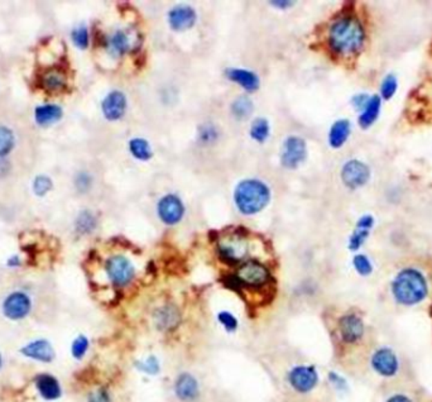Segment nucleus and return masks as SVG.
<instances>
[{
  "instance_id": "1",
  "label": "nucleus",
  "mask_w": 432,
  "mask_h": 402,
  "mask_svg": "<svg viewBox=\"0 0 432 402\" xmlns=\"http://www.w3.org/2000/svg\"><path fill=\"white\" fill-rule=\"evenodd\" d=\"M364 41L366 30L355 17H343L330 28V47L339 55H354L359 52Z\"/></svg>"
},
{
  "instance_id": "2",
  "label": "nucleus",
  "mask_w": 432,
  "mask_h": 402,
  "mask_svg": "<svg viewBox=\"0 0 432 402\" xmlns=\"http://www.w3.org/2000/svg\"><path fill=\"white\" fill-rule=\"evenodd\" d=\"M429 285L422 272L416 268H404L397 273L392 282V295L403 307H413L425 300Z\"/></svg>"
},
{
  "instance_id": "3",
  "label": "nucleus",
  "mask_w": 432,
  "mask_h": 402,
  "mask_svg": "<svg viewBox=\"0 0 432 402\" xmlns=\"http://www.w3.org/2000/svg\"><path fill=\"white\" fill-rule=\"evenodd\" d=\"M270 189L258 180H245L235 189V204L245 215L262 212L270 203Z\"/></svg>"
},
{
  "instance_id": "4",
  "label": "nucleus",
  "mask_w": 432,
  "mask_h": 402,
  "mask_svg": "<svg viewBox=\"0 0 432 402\" xmlns=\"http://www.w3.org/2000/svg\"><path fill=\"white\" fill-rule=\"evenodd\" d=\"M33 309L28 293L15 291L9 293L1 304V313L10 322H21L30 316Z\"/></svg>"
},
{
  "instance_id": "5",
  "label": "nucleus",
  "mask_w": 432,
  "mask_h": 402,
  "mask_svg": "<svg viewBox=\"0 0 432 402\" xmlns=\"http://www.w3.org/2000/svg\"><path fill=\"white\" fill-rule=\"evenodd\" d=\"M105 271L113 285L122 286L129 285L134 278L135 270L132 262L124 256L110 257L105 264Z\"/></svg>"
},
{
  "instance_id": "6",
  "label": "nucleus",
  "mask_w": 432,
  "mask_h": 402,
  "mask_svg": "<svg viewBox=\"0 0 432 402\" xmlns=\"http://www.w3.org/2000/svg\"><path fill=\"white\" fill-rule=\"evenodd\" d=\"M235 276L242 286L248 287H262L267 285L271 277L268 268L256 261H250L242 264L236 271Z\"/></svg>"
},
{
  "instance_id": "7",
  "label": "nucleus",
  "mask_w": 432,
  "mask_h": 402,
  "mask_svg": "<svg viewBox=\"0 0 432 402\" xmlns=\"http://www.w3.org/2000/svg\"><path fill=\"white\" fill-rule=\"evenodd\" d=\"M370 366L377 374L384 378H391L395 377L400 371V360L395 351L391 348L383 347L372 354Z\"/></svg>"
},
{
  "instance_id": "8",
  "label": "nucleus",
  "mask_w": 432,
  "mask_h": 402,
  "mask_svg": "<svg viewBox=\"0 0 432 402\" xmlns=\"http://www.w3.org/2000/svg\"><path fill=\"white\" fill-rule=\"evenodd\" d=\"M218 250L223 261L230 264H239L248 253V243L243 235H232L220 241Z\"/></svg>"
},
{
  "instance_id": "9",
  "label": "nucleus",
  "mask_w": 432,
  "mask_h": 402,
  "mask_svg": "<svg viewBox=\"0 0 432 402\" xmlns=\"http://www.w3.org/2000/svg\"><path fill=\"white\" fill-rule=\"evenodd\" d=\"M19 353L26 358L36 360L39 363H52L56 358V351L50 340L47 339H35L30 343L23 345L19 349Z\"/></svg>"
},
{
  "instance_id": "10",
  "label": "nucleus",
  "mask_w": 432,
  "mask_h": 402,
  "mask_svg": "<svg viewBox=\"0 0 432 402\" xmlns=\"http://www.w3.org/2000/svg\"><path fill=\"white\" fill-rule=\"evenodd\" d=\"M369 177H370V170L366 163L358 160L346 162L341 171L343 183L349 189H358L364 186L369 181Z\"/></svg>"
},
{
  "instance_id": "11",
  "label": "nucleus",
  "mask_w": 432,
  "mask_h": 402,
  "mask_svg": "<svg viewBox=\"0 0 432 402\" xmlns=\"http://www.w3.org/2000/svg\"><path fill=\"white\" fill-rule=\"evenodd\" d=\"M288 381L296 391L301 394H308L316 387L319 382V374L316 372L315 367H294L288 374Z\"/></svg>"
},
{
  "instance_id": "12",
  "label": "nucleus",
  "mask_w": 432,
  "mask_h": 402,
  "mask_svg": "<svg viewBox=\"0 0 432 402\" xmlns=\"http://www.w3.org/2000/svg\"><path fill=\"white\" fill-rule=\"evenodd\" d=\"M339 330L344 343L355 344L364 336L366 327L359 315L346 314L339 320Z\"/></svg>"
},
{
  "instance_id": "13",
  "label": "nucleus",
  "mask_w": 432,
  "mask_h": 402,
  "mask_svg": "<svg viewBox=\"0 0 432 402\" xmlns=\"http://www.w3.org/2000/svg\"><path fill=\"white\" fill-rule=\"evenodd\" d=\"M306 157V145L299 137H288L285 140L281 161L287 168H296Z\"/></svg>"
},
{
  "instance_id": "14",
  "label": "nucleus",
  "mask_w": 432,
  "mask_h": 402,
  "mask_svg": "<svg viewBox=\"0 0 432 402\" xmlns=\"http://www.w3.org/2000/svg\"><path fill=\"white\" fill-rule=\"evenodd\" d=\"M137 39L140 41V36L134 30H118L106 41V47L113 56H122L135 48Z\"/></svg>"
},
{
  "instance_id": "15",
  "label": "nucleus",
  "mask_w": 432,
  "mask_h": 402,
  "mask_svg": "<svg viewBox=\"0 0 432 402\" xmlns=\"http://www.w3.org/2000/svg\"><path fill=\"white\" fill-rule=\"evenodd\" d=\"M37 394L46 401H56L62 395L59 381L51 373H38L35 378Z\"/></svg>"
},
{
  "instance_id": "16",
  "label": "nucleus",
  "mask_w": 432,
  "mask_h": 402,
  "mask_svg": "<svg viewBox=\"0 0 432 402\" xmlns=\"http://www.w3.org/2000/svg\"><path fill=\"white\" fill-rule=\"evenodd\" d=\"M185 208L181 200L175 195H167L158 204V214L163 223L173 226L182 219Z\"/></svg>"
},
{
  "instance_id": "17",
  "label": "nucleus",
  "mask_w": 432,
  "mask_h": 402,
  "mask_svg": "<svg viewBox=\"0 0 432 402\" xmlns=\"http://www.w3.org/2000/svg\"><path fill=\"white\" fill-rule=\"evenodd\" d=\"M169 21L172 30H190L196 23V13L191 7L180 6L169 12Z\"/></svg>"
},
{
  "instance_id": "18",
  "label": "nucleus",
  "mask_w": 432,
  "mask_h": 402,
  "mask_svg": "<svg viewBox=\"0 0 432 402\" xmlns=\"http://www.w3.org/2000/svg\"><path fill=\"white\" fill-rule=\"evenodd\" d=\"M126 108V99L120 91H111L102 104L104 116L108 120H118L123 117Z\"/></svg>"
},
{
  "instance_id": "19",
  "label": "nucleus",
  "mask_w": 432,
  "mask_h": 402,
  "mask_svg": "<svg viewBox=\"0 0 432 402\" xmlns=\"http://www.w3.org/2000/svg\"><path fill=\"white\" fill-rule=\"evenodd\" d=\"M181 322V315L173 305H163L154 311V324L162 331L175 329Z\"/></svg>"
},
{
  "instance_id": "20",
  "label": "nucleus",
  "mask_w": 432,
  "mask_h": 402,
  "mask_svg": "<svg viewBox=\"0 0 432 402\" xmlns=\"http://www.w3.org/2000/svg\"><path fill=\"white\" fill-rule=\"evenodd\" d=\"M175 392L181 401H194L198 396V382L190 373H182L177 377Z\"/></svg>"
},
{
  "instance_id": "21",
  "label": "nucleus",
  "mask_w": 432,
  "mask_h": 402,
  "mask_svg": "<svg viewBox=\"0 0 432 402\" xmlns=\"http://www.w3.org/2000/svg\"><path fill=\"white\" fill-rule=\"evenodd\" d=\"M373 226L374 218L372 215H364L358 220L355 230L353 232L350 239H349V249L350 250H358L364 244V241L369 237V233H370Z\"/></svg>"
},
{
  "instance_id": "22",
  "label": "nucleus",
  "mask_w": 432,
  "mask_h": 402,
  "mask_svg": "<svg viewBox=\"0 0 432 402\" xmlns=\"http://www.w3.org/2000/svg\"><path fill=\"white\" fill-rule=\"evenodd\" d=\"M35 117H36L37 125L47 127V125L59 122L62 117V109L59 105H53V104L41 105V107H37Z\"/></svg>"
},
{
  "instance_id": "23",
  "label": "nucleus",
  "mask_w": 432,
  "mask_h": 402,
  "mask_svg": "<svg viewBox=\"0 0 432 402\" xmlns=\"http://www.w3.org/2000/svg\"><path fill=\"white\" fill-rule=\"evenodd\" d=\"M227 76L232 81L238 82L243 88L248 91H254L259 86V79L256 73H250L241 68H230L227 70Z\"/></svg>"
},
{
  "instance_id": "24",
  "label": "nucleus",
  "mask_w": 432,
  "mask_h": 402,
  "mask_svg": "<svg viewBox=\"0 0 432 402\" xmlns=\"http://www.w3.org/2000/svg\"><path fill=\"white\" fill-rule=\"evenodd\" d=\"M382 98L378 95L369 98V100L366 104V107L363 108V111L360 114L359 125L361 128H369L377 120V118L379 116L381 111Z\"/></svg>"
},
{
  "instance_id": "25",
  "label": "nucleus",
  "mask_w": 432,
  "mask_h": 402,
  "mask_svg": "<svg viewBox=\"0 0 432 402\" xmlns=\"http://www.w3.org/2000/svg\"><path fill=\"white\" fill-rule=\"evenodd\" d=\"M349 134H350V122L346 119L337 120L330 129V146L340 148L346 142V139L349 138Z\"/></svg>"
},
{
  "instance_id": "26",
  "label": "nucleus",
  "mask_w": 432,
  "mask_h": 402,
  "mask_svg": "<svg viewBox=\"0 0 432 402\" xmlns=\"http://www.w3.org/2000/svg\"><path fill=\"white\" fill-rule=\"evenodd\" d=\"M65 85H66L65 76L57 71H50V73H44L41 77V86L44 90L50 93L59 91L61 89L65 88Z\"/></svg>"
},
{
  "instance_id": "27",
  "label": "nucleus",
  "mask_w": 432,
  "mask_h": 402,
  "mask_svg": "<svg viewBox=\"0 0 432 402\" xmlns=\"http://www.w3.org/2000/svg\"><path fill=\"white\" fill-rule=\"evenodd\" d=\"M129 148L133 156L140 161H148L152 157V149L149 147V143L144 139H132Z\"/></svg>"
},
{
  "instance_id": "28",
  "label": "nucleus",
  "mask_w": 432,
  "mask_h": 402,
  "mask_svg": "<svg viewBox=\"0 0 432 402\" xmlns=\"http://www.w3.org/2000/svg\"><path fill=\"white\" fill-rule=\"evenodd\" d=\"M250 136L258 142H264L270 136V123L264 118H258L252 125Z\"/></svg>"
},
{
  "instance_id": "29",
  "label": "nucleus",
  "mask_w": 432,
  "mask_h": 402,
  "mask_svg": "<svg viewBox=\"0 0 432 402\" xmlns=\"http://www.w3.org/2000/svg\"><path fill=\"white\" fill-rule=\"evenodd\" d=\"M233 114L238 119H244V118L250 117L252 110H253V102H250V98L247 96H241L233 102Z\"/></svg>"
},
{
  "instance_id": "30",
  "label": "nucleus",
  "mask_w": 432,
  "mask_h": 402,
  "mask_svg": "<svg viewBox=\"0 0 432 402\" xmlns=\"http://www.w3.org/2000/svg\"><path fill=\"white\" fill-rule=\"evenodd\" d=\"M13 147H15V134L7 127H0V157L10 154Z\"/></svg>"
},
{
  "instance_id": "31",
  "label": "nucleus",
  "mask_w": 432,
  "mask_h": 402,
  "mask_svg": "<svg viewBox=\"0 0 432 402\" xmlns=\"http://www.w3.org/2000/svg\"><path fill=\"white\" fill-rule=\"evenodd\" d=\"M88 345H90V342H88V336H77L71 344V354L73 358L79 359V360L84 358L85 354L88 353Z\"/></svg>"
},
{
  "instance_id": "32",
  "label": "nucleus",
  "mask_w": 432,
  "mask_h": 402,
  "mask_svg": "<svg viewBox=\"0 0 432 402\" xmlns=\"http://www.w3.org/2000/svg\"><path fill=\"white\" fill-rule=\"evenodd\" d=\"M398 82L395 75H388L382 81L381 94L384 100H389L396 94Z\"/></svg>"
},
{
  "instance_id": "33",
  "label": "nucleus",
  "mask_w": 432,
  "mask_h": 402,
  "mask_svg": "<svg viewBox=\"0 0 432 402\" xmlns=\"http://www.w3.org/2000/svg\"><path fill=\"white\" fill-rule=\"evenodd\" d=\"M354 268L359 273L360 276H369L373 272V266L368 257L364 255H357L353 259Z\"/></svg>"
},
{
  "instance_id": "34",
  "label": "nucleus",
  "mask_w": 432,
  "mask_h": 402,
  "mask_svg": "<svg viewBox=\"0 0 432 402\" xmlns=\"http://www.w3.org/2000/svg\"><path fill=\"white\" fill-rule=\"evenodd\" d=\"M52 189V181L47 176H37L33 183V191L37 197H44Z\"/></svg>"
},
{
  "instance_id": "35",
  "label": "nucleus",
  "mask_w": 432,
  "mask_h": 402,
  "mask_svg": "<svg viewBox=\"0 0 432 402\" xmlns=\"http://www.w3.org/2000/svg\"><path fill=\"white\" fill-rule=\"evenodd\" d=\"M73 41L76 47H79L81 50L86 48L88 46V32L86 27L81 26L73 30Z\"/></svg>"
},
{
  "instance_id": "36",
  "label": "nucleus",
  "mask_w": 432,
  "mask_h": 402,
  "mask_svg": "<svg viewBox=\"0 0 432 402\" xmlns=\"http://www.w3.org/2000/svg\"><path fill=\"white\" fill-rule=\"evenodd\" d=\"M95 219L88 212H84L77 219V230L81 233H88L95 228Z\"/></svg>"
},
{
  "instance_id": "37",
  "label": "nucleus",
  "mask_w": 432,
  "mask_h": 402,
  "mask_svg": "<svg viewBox=\"0 0 432 402\" xmlns=\"http://www.w3.org/2000/svg\"><path fill=\"white\" fill-rule=\"evenodd\" d=\"M137 367L140 368L142 372L147 373V374H157L160 372V363H158V359L151 356L148 357L146 360H140L135 363Z\"/></svg>"
},
{
  "instance_id": "38",
  "label": "nucleus",
  "mask_w": 432,
  "mask_h": 402,
  "mask_svg": "<svg viewBox=\"0 0 432 402\" xmlns=\"http://www.w3.org/2000/svg\"><path fill=\"white\" fill-rule=\"evenodd\" d=\"M218 320H219L220 324L224 327V329L227 330V331H234V330L238 329L239 322H238V319L235 318L234 315L229 313V311H221V313H219Z\"/></svg>"
},
{
  "instance_id": "39",
  "label": "nucleus",
  "mask_w": 432,
  "mask_h": 402,
  "mask_svg": "<svg viewBox=\"0 0 432 402\" xmlns=\"http://www.w3.org/2000/svg\"><path fill=\"white\" fill-rule=\"evenodd\" d=\"M88 402H111V400H110V396L106 390L99 388L93 394H90Z\"/></svg>"
},
{
  "instance_id": "40",
  "label": "nucleus",
  "mask_w": 432,
  "mask_h": 402,
  "mask_svg": "<svg viewBox=\"0 0 432 402\" xmlns=\"http://www.w3.org/2000/svg\"><path fill=\"white\" fill-rule=\"evenodd\" d=\"M329 378L330 382H331L335 387L339 388V390H343V388L346 387V382H345L344 378L340 377L337 373H330Z\"/></svg>"
},
{
  "instance_id": "41",
  "label": "nucleus",
  "mask_w": 432,
  "mask_h": 402,
  "mask_svg": "<svg viewBox=\"0 0 432 402\" xmlns=\"http://www.w3.org/2000/svg\"><path fill=\"white\" fill-rule=\"evenodd\" d=\"M368 100H369V98L366 95L355 96V98H353V104L357 107V109H363Z\"/></svg>"
},
{
  "instance_id": "42",
  "label": "nucleus",
  "mask_w": 432,
  "mask_h": 402,
  "mask_svg": "<svg viewBox=\"0 0 432 402\" xmlns=\"http://www.w3.org/2000/svg\"><path fill=\"white\" fill-rule=\"evenodd\" d=\"M386 402H413L410 397L403 394H396V395L391 396Z\"/></svg>"
},
{
  "instance_id": "43",
  "label": "nucleus",
  "mask_w": 432,
  "mask_h": 402,
  "mask_svg": "<svg viewBox=\"0 0 432 402\" xmlns=\"http://www.w3.org/2000/svg\"><path fill=\"white\" fill-rule=\"evenodd\" d=\"M272 4L273 6H282L281 8H286L288 6H291L292 3L291 1H272Z\"/></svg>"
},
{
  "instance_id": "44",
  "label": "nucleus",
  "mask_w": 432,
  "mask_h": 402,
  "mask_svg": "<svg viewBox=\"0 0 432 402\" xmlns=\"http://www.w3.org/2000/svg\"><path fill=\"white\" fill-rule=\"evenodd\" d=\"M3 367H4V357H3L1 351H0V371L3 369Z\"/></svg>"
}]
</instances>
